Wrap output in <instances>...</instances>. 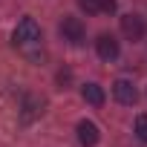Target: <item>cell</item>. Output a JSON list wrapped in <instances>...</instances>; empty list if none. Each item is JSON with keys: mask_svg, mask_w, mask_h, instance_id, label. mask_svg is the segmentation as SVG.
<instances>
[{"mask_svg": "<svg viewBox=\"0 0 147 147\" xmlns=\"http://www.w3.org/2000/svg\"><path fill=\"white\" fill-rule=\"evenodd\" d=\"M133 133H136V138H138V141H144V144H147V115H138V118H136Z\"/></svg>", "mask_w": 147, "mask_h": 147, "instance_id": "cell-8", "label": "cell"}, {"mask_svg": "<svg viewBox=\"0 0 147 147\" xmlns=\"http://www.w3.org/2000/svg\"><path fill=\"white\" fill-rule=\"evenodd\" d=\"M113 95H115L118 104H127V107H133V104L138 101V90H136L133 81H127V78H118V81L113 84Z\"/></svg>", "mask_w": 147, "mask_h": 147, "instance_id": "cell-4", "label": "cell"}, {"mask_svg": "<svg viewBox=\"0 0 147 147\" xmlns=\"http://www.w3.org/2000/svg\"><path fill=\"white\" fill-rule=\"evenodd\" d=\"M95 52H98V58H101V61H115V58H118V52H121V46H118L115 35L101 32V35L95 38Z\"/></svg>", "mask_w": 147, "mask_h": 147, "instance_id": "cell-2", "label": "cell"}, {"mask_svg": "<svg viewBox=\"0 0 147 147\" xmlns=\"http://www.w3.org/2000/svg\"><path fill=\"white\" fill-rule=\"evenodd\" d=\"M58 32H61L63 40H69V43H84V35H87V29H84V23H81L78 18H63L61 26H58Z\"/></svg>", "mask_w": 147, "mask_h": 147, "instance_id": "cell-3", "label": "cell"}, {"mask_svg": "<svg viewBox=\"0 0 147 147\" xmlns=\"http://www.w3.org/2000/svg\"><path fill=\"white\" fill-rule=\"evenodd\" d=\"M78 3H81V9H84L87 15H98V12H101V3H98V0H78Z\"/></svg>", "mask_w": 147, "mask_h": 147, "instance_id": "cell-9", "label": "cell"}, {"mask_svg": "<svg viewBox=\"0 0 147 147\" xmlns=\"http://www.w3.org/2000/svg\"><path fill=\"white\" fill-rule=\"evenodd\" d=\"M69 78H72V72H69V69H63V72H58V84H66Z\"/></svg>", "mask_w": 147, "mask_h": 147, "instance_id": "cell-10", "label": "cell"}, {"mask_svg": "<svg viewBox=\"0 0 147 147\" xmlns=\"http://www.w3.org/2000/svg\"><path fill=\"white\" fill-rule=\"evenodd\" d=\"M75 130H78V141H81L84 147H95V144H98V138H101V133H98V124H95V121H87V118H84V121H78V127H75Z\"/></svg>", "mask_w": 147, "mask_h": 147, "instance_id": "cell-6", "label": "cell"}, {"mask_svg": "<svg viewBox=\"0 0 147 147\" xmlns=\"http://www.w3.org/2000/svg\"><path fill=\"white\" fill-rule=\"evenodd\" d=\"M81 98H84L87 104H92V107H101V104H104V87H98V84H84V87H81Z\"/></svg>", "mask_w": 147, "mask_h": 147, "instance_id": "cell-7", "label": "cell"}, {"mask_svg": "<svg viewBox=\"0 0 147 147\" xmlns=\"http://www.w3.org/2000/svg\"><path fill=\"white\" fill-rule=\"evenodd\" d=\"M121 32L127 40H141L144 38V20L138 15H124L121 18Z\"/></svg>", "mask_w": 147, "mask_h": 147, "instance_id": "cell-5", "label": "cell"}, {"mask_svg": "<svg viewBox=\"0 0 147 147\" xmlns=\"http://www.w3.org/2000/svg\"><path fill=\"white\" fill-rule=\"evenodd\" d=\"M12 40H15V46L23 49V52H29L32 46H40V26L35 23V18H23V20L15 26Z\"/></svg>", "mask_w": 147, "mask_h": 147, "instance_id": "cell-1", "label": "cell"}, {"mask_svg": "<svg viewBox=\"0 0 147 147\" xmlns=\"http://www.w3.org/2000/svg\"><path fill=\"white\" fill-rule=\"evenodd\" d=\"M101 9H104V12H115V0H104Z\"/></svg>", "mask_w": 147, "mask_h": 147, "instance_id": "cell-11", "label": "cell"}]
</instances>
